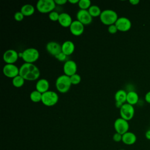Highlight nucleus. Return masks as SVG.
<instances>
[{"label": "nucleus", "instance_id": "nucleus-37", "mask_svg": "<svg viewBox=\"0 0 150 150\" xmlns=\"http://www.w3.org/2000/svg\"><path fill=\"white\" fill-rule=\"evenodd\" d=\"M68 2L71 4H78L79 0H68Z\"/></svg>", "mask_w": 150, "mask_h": 150}, {"label": "nucleus", "instance_id": "nucleus-3", "mask_svg": "<svg viewBox=\"0 0 150 150\" xmlns=\"http://www.w3.org/2000/svg\"><path fill=\"white\" fill-rule=\"evenodd\" d=\"M118 18L117 13L112 9H105L101 12L100 19L103 25L110 26L115 23Z\"/></svg>", "mask_w": 150, "mask_h": 150}, {"label": "nucleus", "instance_id": "nucleus-27", "mask_svg": "<svg viewBox=\"0 0 150 150\" xmlns=\"http://www.w3.org/2000/svg\"><path fill=\"white\" fill-rule=\"evenodd\" d=\"M70 81H71L72 85L79 84L80 83L81 80L80 76L77 73H76V74L72 75L71 76H70Z\"/></svg>", "mask_w": 150, "mask_h": 150}, {"label": "nucleus", "instance_id": "nucleus-6", "mask_svg": "<svg viewBox=\"0 0 150 150\" xmlns=\"http://www.w3.org/2000/svg\"><path fill=\"white\" fill-rule=\"evenodd\" d=\"M58 101L59 96L55 91L49 90L42 94L41 102L47 107H52L56 105Z\"/></svg>", "mask_w": 150, "mask_h": 150}, {"label": "nucleus", "instance_id": "nucleus-5", "mask_svg": "<svg viewBox=\"0 0 150 150\" xmlns=\"http://www.w3.org/2000/svg\"><path fill=\"white\" fill-rule=\"evenodd\" d=\"M39 52L38 49L34 47H29L22 52V59L25 63H33L39 58Z\"/></svg>", "mask_w": 150, "mask_h": 150}, {"label": "nucleus", "instance_id": "nucleus-21", "mask_svg": "<svg viewBox=\"0 0 150 150\" xmlns=\"http://www.w3.org/2000/svg\"><path fill=\"white\" fill-rule=\"evenodd\" d=\"M127 93L124 90H118L114 96V98L116 102H119L122 104H124L127 102Z\"/></svg>", "mask_w": 150, "mask_h": 150}, {"label": "nucleus", "instance_id": "nucleus-7", "mask_svg": "<svg viewBox=\"0 0 150 150\" xmlns=\"http://www.w3.org/2000/svg\"><path fill=\"white\" fill-rule=\"evenodd\" d=\"M134 114L135 110L133 105L127 103H124L120 109V114L121 118L128 121L132 119L134 116Z\"/></svg>", "mask_w": 150, "mask_h": 150}, {"label": "nucleus", "instance_id": "nucleus-24", "mask_svg": "<svg viewBox=\"0 0 150 150\" xmlns=\"http://www.w3.org/2000/svg\"><path fill=\"white\" fill-rule=\"evenodd\" d=\"M25 80L20 75H18L12 79V85L16 87V88H19L22 87L24 85Z\"/></svg>", "mask_w": 150, "mask_h": 150}, {"label": "nucleus", "instance_id": "nucleus-13", "mask_svg": "<svg viewBox=\"0 0 150 150\" xmlns=\"http://www.w3.org/2000/svg\"><path fill=\"white\" fill-rule=\"evenodd\" d=\"M118 30L121 32L128 31L132 26L131 21L126 17H120L115 23Z\"/></svg>", "mask_w": 150, "mask_h": 150}, {"label": "nucleus", "instance_id": "nucleus-4", "mask_svg": "<svg viewBox=\"0 0 150 150\" xmlns=\"http://www.w3.org/2000/svg\"><path fill=\"white\" fill-rule=\"evenodd\" d=\"M56 6L54 0H39L36 3V8L42 13H49L53 11Z\"/></svg>", "mask_w": 150, "mask_h": 150}, {"label": "nucleus", "instance_id": "nucleus-1", "mask_svg": "<svg viewBox=\"0 0 150 150\" xmlns=\"http://www.w3.org/2000/svg\"><path fill=\"white\" fill-rule=\"evenodd\" d=\"M40 74L39 68L33 63H24L19 67V75L27 81L38 80Z\"/></svg>", "mask_w": 150, "mask_h": 150}, {"label": "nucleus", "instance_id": "nucleus-14", "mask_svg": "<svg viewBox=\"0 0 150 150\" xmlns=\"http://www.w3.org/2000/svg\"><path fill=\"white\" fill-rule=\"evenodd\" d=\"M70 33L76 36L81 35L84 31V25L77 20L73 21L69 27Z\"/></svg>", "mask_w": 150, "mask_h": 150}, {"label": "nucleus", "instance_id": "nucleus-8", "mask_svg": "<svg viewBox=\"0 0 150 150\" xmlns=\"http://www.w3.org/2000/svg\"><path fill=\"white\" fill-rule=\"evenodd\" d=\"M129 127L128 121L121 117L117 118L114 123V127L116 132L121 135H123L128 131Z\"/></svg>", "mask_w": 150, "mask_h": 150}, {"label": "nucleus", "instance_id": "nucleus-18", "mask_svg": "<svg viewBox=\"0 0 150 150\" xmlns=\"http://www.w3.org/2000/svg\"><path fill=\"white\" fill-rule=\"evenodd\" d=\"M49 83L48 80L46 79H40L38 80L36 83L35 88L36 90L38 91L40 93L43 94L47 91L49 89Z\"/></svg>", "mask_w": 150, "mask_h": 150}, {"label": "nucleus", "instance_id": "nucleus-22", "mask_svg": "<svg viewBox=\"0 0 150 150\" xmlns=\"http://www.w3.org/2000/svg\"><path fill=\"white\" fill-rule=\"evenodd\" d=\"M139 96L138 94L134 91H130L127 93V103L134 105L138 102Z\"/></svg>", "mask_w": 150, "mask_h": 150}, {"label": "nucleus", "instance_id": "nucleus-30", "mask_svg": "<svg viewBox=\"0 0 150 150\" xmlns=\"http://www.w3.org/2000/svg\"><path fill=\"white\" fill-rule=\"evenodd\" d=\"M54 57L60 62H64V61L66 62V61H67L66 60L67 56L64 53H63L62 52H60V53H59L58 54H57L56 56H54Z\"/></svg>", "mask_w": 150, "mask_h": 150}, {"label": "nucleus", "instance_id": "nucleus-35", "mask_svg": "<svg viewBox=\"0 0 150 150\" xmlns=\"http://www.w3.org/2000/svg\"><path fill=\"white\" fill-rule=\"evenodd\" d=\"M129 3L132 5H136L139 3V0H130Z\"/></svg>", "mask_w": 150, "mask_h": 150}, {"label": "nucleus", "instance_id": "nucleus-33", "mask_svg": "<svg viewBox=\"0 0 150 150\" xmlns=\"http://www.w3.org/2000/svg\"><path fill=\"white\" fill-rule=\"evenodd\" d=\"M54 2L57 5H63L66 4L68 1L67 0H54Z\"/></svg>", "mask_w": 150, "mask_h": 150}, {"label": "nucleus", "instance_id": "nucleus-19", "mask_svg": "<svg viewBox=\"0 0 150 150\" xmlns=\"http://www.w3.org/2000/svg\"><path fill=\"white\" fill-rule=\"evenodd\" d=\"M137 141V137L135 134L132 132L128 131L122 135V141L127 145H131L135 143Z\"/></svg>", "mask_w": 150, "mask_h": 150}, {"label": "nucleus", "instance_id": "nucleus-26", "mask_svg": "<svg viewBox=\"0 0 150 150\" xmlns=\"http://www.w3.org/2000/svg\"><path fill=\"white\" fill-rule=\"evenodd\" d=\"M77 5L80 9L88 10L91 6V2L90 0H80Z\"/></svg>", "mask_w": 150, "mask_h": 150}, {"label": "nucleus", "instance_id": "nucleus-32", "mask_svg": "<svg viewBox=\"0 0 150 150\" xmlns=\"http://www.w3.org/2000/svg\"><path fill=\"white\" fill-rule=\"evenodd\" d=\"M122 135L115 132L113 136H112V139L115 141V142H120L121 141H122Z\"/></svg>", "mask_w": 150, "mask_h": 150}, {"label": "nucleus", "instance_id": "nucleus-25", "mask_svg": "<svg viewBox=\"0 0 150 150\" xmlns=\"http://www.w3.org/2000/svg\"><path fill=\"white\" fill-rule=\"evenodd\" d=\"M30 99L32 102L38 103L41 101L42 94L37 90H33L30 94Z\"/></svg>", "mask_w": 150, "mask_h": 150}, {"label": "nucleus", "instance_id": "nucleus-31", "mask_svg": "<svg viewBox=\"0 0 150 150\" xmlns=\"http://www.w3.org/2000/svg\"><path fill=\"white\" fill-rule=\"evenodd\" d=\"M118 29H117V26H115V24L114 25H110L108 26V32L111 33V34H115L117 32Z\"/></svg>", "mask_w": 150, "mask_h": 150}, {"label": "nucleus", "instance_id": "nucleus-10", "mask_svg": "<svg viewBox=\"0 0 150 150\" xmlns=\"http://www.w3.org/2000/svg\"><path fill=\"white\" fill-rule=\"evenodd\" d=\"M2 58L6 64H15L19 58V53L13 49H8L4 53Z\"/></svg>", "mask_w": 150, "mask_h": 150}, {"label": "nucleus", "instance_id": "nucleus-9", "mask_svg": "<svg viewBox=\"0 0 150 150\" xmlns=\"http://www.w3.org/2000/svg\"><path fill=\"white\" fill-rule=\"evenodd\" d=\"M2 72L5 76L13 79L19 75V68L15 64H6L3 67Z\"/></svg>", "mask_w": 150, "mask_h": 150}, {"label": "nucleus", "instance_id": "nucleus-36", "mask_svg": "<svg viewBox=\"0 0 150 150\" xmlns=\"http://www.w3.org/2000/svg\"><path fill=\"white\" fill-rule=\"evenodd\" d=\"M145 135V138L147 139L150 140V129H148V131H146Z\"/></svg>", "mask_w": 150, "mask_h": 150}, {"label": "nucleus", "instance_id": "nucleus-12", "mask_svg": "<svg viewBox=\"0 0 150 150\" xmlns=\"http://www.w3.org/2000/svg\"><path fill=\"white\" fill-rule=\"evenodd\" d=\"M77 20L80 22L83 25H90L93 21V17L89 13L88 10L80 9L76 14Z\"/></svg>", "mask_w": 150, "mask_h": 150}, {"label": "nucleus", "instance_id": "nucleus-20", "mask_svg": "<svg viewBox=\"0 0 150 150\" xmlns=\"http://www.w3.org/2000/svg\"><path fill=\"white\" fill-rule=\"evenodd\" d=\"M35 11V7L31 4L23 5L21 8V12L24 16H30L34 14Z\"/></svg>", "mask_w": 150, "mask_h": 150}, {"label": "nucleus", "instance_id": "nucleus-38", "mask_svg": "<svg viewBox=\"0 0 150 150\" xmlns=\"http://www.w3.org/2000/svg\"><path fill=\"white\" fill-rule=\"evenodd\" d=\"M123 104H122V103H119V102H116V101H115V107H116L117 108H120H120L122 107V105Z\"/></svg>", "mask_w": 150, "mask_h": 150}, {"label": "nucleus", "instance_id": "nucleus-16", "mask_svg": "<svg viewBox=\"0 0 150 150\" xmlns=\"http://www.w3.org/2000/svg\"><path fill=\"white\" fill-rule=\"evenodd\" d=\"M58 22L63 28H69L73 22L71 16L66 12L60 13Z\"/></svg>", "mask_w": 150, "mask_h": 150}, {"label": "nucleus", "instance_id": "nucleus-29", "mask_svg": "<svg viewBox=\"0 0 150 150\" xmlns=\"http://www.w3.org/2000/svg\"><path fill=\"white\" fill-rule=\"evenodd\" d=\"M14 19L15 21H16L18 22L22 21L24 19V15L22 14V13L21 11L16 12L14 14Z\"/></svg>", "mask_w": 150, "mask_h": 150}, {"label": "nucleus", "instance_id": "nucleus-34", "mask_svg": "<svg viewBox=\"0 0 150 150\" xmlns=\"http://www.w3.org/2000/svg\"><path fill=\"white\" fill-rule=\"evenodd\" d=\"M145 101L150 104V91L147 92L146 94H145Z\"/></svg>", "mask_w": 150, "mask_h": 150}, {"label": "nucleus", "instance_id": "nucleus-2", "mask_svg": "<svg viewBox=\"0 0 150 150\" xmlns=\"http://www.w3.org/2000/svg\"><path fill=\"white\" fill-rule=\"evenodd\" d=\"M70 77L65 74L59 76L56 80L55 86L60 93H66L69 91L71 86Z\"/></svg>", "mask_w": 150, "mask_h": 150}, {"label": "nucleus", "instance_id": "nucleus-15", "mask_svg": "<svg viewBox=\"0 0 150 150\" xmlns=\"http://www.w3.org/2000/svg\"><path fill=\"white\" fill-rule=\"evenodd\" d=\"M46 49L50 54L56 56L62 52V45L57 42L50 41L46 44Z\"/></svg>", "mask_w": 150, "mask_h": 150}, {"label": "nucleus", "instance_id": "nucleus-39", "mask_svg": "<svg viewBox=\"0 0 150 150\" xmlns=\"http://www.w3.org/2000/svg\"><path fill=\"white\" fill-rule=\"evenodd\" d=\"M120 150H125V149H120Z\"/></svg>", "mask_w": 150, "mask_h": 150}, {"label": "nucleus", "instance_id": "nucleus-28", "mask_svg": "<svg viewBox=\"0 0 150 150\" xmlns=\"http://www.w3.org/2000/svg\"><path fill=\"white\" fill-rule=\"evenodd\" d=\"M59 15H60V13H59L56 11H52V12H51L50 13H49V18L50 21H53V22L58 21Z\"/></svg>", "mask_w": 150, "mask_h": 150}, {"label": "nucleus", "instance_id": "nucleus-11", "mask_svg": "<svg viewBox=\"0 0 150 150\" xmlns=\"http://www.w3.org/2000/svg\"><path fill=\"white\" fill-rule=\"evenodd\" d=\"M64 74L69 77L77 73V66L76 63L73 60H67L63 64V67Z\"/></svg>", "mask_w": 150, "mask_h": 150}, {"label": "nucleus", "instance_id": "nucleus-23", "mask_svg": "<svg viewBox=\"0 0 150 150\" xmlns=\"http://www.w3.org/2000/svg\"><path fill=\"white\" fill-rule=\"evenodd\" d=\"M88 11L89 12V13L90 14V15L93 18H96V17H98L100 16L101 13V9L100 8V7H98L97 5H91L89 9H88Z\"/></svg>", "mask_w": 150, "mask_h": 150}, {"label": "nucleus", "instance_id": "nucleus-17", "mask_svg": "<svg viewBox=\"0 0 150 150\" xmlns=\"http://www.w3.org/2000/svg\"><path fill=\"white\" fill-rule=\"evenodd\" d=\"M75 50V45L71 40H66L62 45V52L67 56L73 53Z\"/></svg>", "mask_w": 150, "mask_h": 150}]
</instances>
